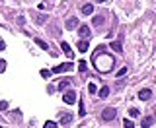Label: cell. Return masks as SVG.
Returning <instances> with one entry per match:
<instances>
[{"mask_svg":"<svg viewBox=\"0 0 156 128\" xmlns=\"http://www.w3.org/2000/svg\"><path fill=\"white\" fill-rule=\"evenodd\" d=\"M113 64H115V60H113V56H109L108 52H100V55L94 56V66H96V70L101 72V74L109 72V70L113 68Z\"/></svg>","mask_w":156,"mask_h":128,"instance_id":"6da1fadb","label":"cell"},{"mask_svg":"<svg viewBox=\"0 0 156 128\" xmlns=\"http://www.w3.org/2000/svg\"><path fill=\"white\" fill-rule=\"evenodd\" d=\"M72 68H74V64H72V62H64V64L55 66L51 72H55V74H63V72H68V70H72Z\"/></svg>","mask_w":156,"mask_h":128,"instance_id":"7a4b0ae2","label":"cell"},{"mask_svg":"<svg viewBox=\"0 0 156 128\" xmlns=\"http://www.w3.org/2000/svg\"><path fill=\"white\" fill-rule=\"evenodd\" d=\"M115 117H117V111L113 109V107H108V109H104V113H101V118H104V121H113Z\"/></svg>","mask_w":156,"mask_h":128,"instance_id":"3957f363","label":"cell"},{"mask_svg":"<svg viewBox=\"0 0 156 128\" xmlns=\"http://www.w3.org/2000/svg\"><path fill=\"white\" fill-rule=\"evenodd\" d=\"M63 101L67 103V105H72V103L76 101V91H72V89H70V91H67L63 95Z\"/></svg>","mask_w":156,"mask_h":128,"instance_id":"277c9868","label":"cell"},{"mask_svg":"<svg viewBox=\"0 0 156 128\" xmlns=\"http://www.w3.org/2000/svg\"><path fill=\"white\" fill-rule=\"evenodd\" d=\"M70 122H72V115L70 113H61L59 124H70Z\"/></svg>","mask_w":156,"mask_h":128,"instance_id":"5b68a950","label":"cell"},{"mask_svg":"<svg viewBox=\"0 0 156 128\" xmlns=\"http://www.w3.org/2000/svg\"><path fill=\"white\" fill-rule=\"evenodd\" d=\"M61 49H63V52L68 56V58H72V56H74V55H72V51H70V47H68V43H67V41H61Z\"/></svg>","mask_w":156,"mask_h":128,"instance_id":"8992f818","label":"cell"},{"mask_svg":"<svg viewBox=\"0 0 156 128\" xmlns=\"http://www.w3.org/2000/svg\"><path fill=\"white\" fill-rule=\"evenodd\" d=\"M150 97H152V91H150V89H141V91H139V99H142V101H148Z\"/></svg>","mask_w":156,"mask_h":128,"instance_id":"52a82bcc","label":"cell"},{"mask_svg":"<svg viewBox=\"0 0 156 128\" xmlns=\"http://www.w3.org/2000/svg\"><path fill=\"white\" fill-rule=\"evenodd\" d=\"M78 35H80L82 39H88V37H90V27H88V25H80V29H78Z\"/></svg>","mask_w":156,"mask_h":128,"instance_id":"ba28073f","label":"cell"},{"mask_svg":"<svg viewBox=\"0 0 156 128\" xmlns=\"http://www.w3.org/2000/svg\"><path fill=\"white\" fill-rule=\"evenodd\" d=\"M76 27H78V18H70V19H67V29H68V31L76 29Z\"/></svg>","mask_w":156,"mask_h":128,"instance_id":"9c48e42d","label":"cell"},{"mask_svg":"<svg viewBox=\"0 0 156 128\" xmlns=\"http://www.w3.org/2000/svg\"><path fill=\"white\" fill-rule=\"evenodd\" d=\"M152 124H154V117H145V118H142V122H141L142 128H150Z\"/></svg>","mask_w":156,"mask_h":128,"instance_id":"30bf717a","label":"cell"},{"mask_svg":"<svg viewBox=\"0 0 156 128\" xmlns=\"http://www.w3.org/2000/svg\"><path fill=\"white\" fill-rule=\"evenodd\" d=\"M88 47H90V45H88V41H86V39L78 41V51H80V52H86V51H88Z\"/></svg>","mask_w":156,"mask_h":128,"instance_id":"8fae6325","label":"cell"},{"mask_svg":"<svg viewBox=\"0 0 156 128\" xmlns=\"http://www.w3.org/2000/svg\"><path fill=\"white\" fill-rule=\"evenodd\" d=\"M82 14H84V16L94 14V6H92V4H84V6H82Z\"/></svg>","mask_w":156,"mask_h":128,"instance_id":"7c38bea8","label":"cell"},{"mask_svg":"<svg viewBox=\"0 0 156 128\" xmlns=\"http://www.w3.org/2000/svg\"><path fill=\"white\" fill-rule=\"evenodd\" d=\"M98 95H100L101 99H105V97H108V95H109V88H108V85H104V88H101V89H100V93H98Z\"/></svg>","mask_w":156,"mask_h":128,"instance_id":"4fadbf2b","label":"cell"},{"mask_svg":"<svg viewBox=\"0 0 156 128\" xmlns=\"http://www.w3.org/2000/svg\"><path fill=\"white\" fill-rule=\"evenodd\" d=\"M35 45H37V47H41V49H43V51H47V49H49V45L45 43L43 39H35Z\"/></svg>","mask_w":156,"mask_h":128,"instance_id":"5bb4252c","label":"cell"},{"mask_svg":"<svg viewBox=\"0 0 156 128\" xmlns=\"http://www.w3.org/2000/svg\"><path fill=\"white\" fill-rule=\"evenodd\" d=\"M68 85H70V80H63V82L59 84V89H61V91H64V89H67Z\"/></svg>","mask_w":156,"mask_h":128,"instance_id":"9a60e30c","label":"cell"},{"mask_svg":"<svg viewBox=\"0 0 156 128\" xmlns=\"http://www.w3.org/2000/svg\"><path fill=\"white\" fill-rule=\"evenodd\" d=\"M104 22H105V18H104V16H98V18H94V25H101Z\"/></svg>","mask_w":156,"mask_h":128,"instance_id":"2e32d148","label":"cell"},{"mask_svg":"<svg viewBox=\"0 0 156 128\" xmlns=\"http://www.w3.org/2000/svg\"><path fill=\"white\" fill-rule=\"evenodd\" d=\"M111 47H113V51H117V52H121V51H123V47H121V43H119V41L111 43Z\"/></svg>","mask_w":156,"mask_h":128,"instance_id":"e0dca14e","label":"cell"},{"mask_svg":"<svg viewBox=\"0 0 156 128\" xmlns=\"http://www.w3.org/2000/svg\"><path fill=\"white\" fill-rule=\"evenodd\" d=\"M123 126H125V128H135V122L129 121V118H125V121H123Z\"/></svg>","mask_w":156,"mask_h":128,"instance_id":"ac0fdd59","label":"cell"},{"mask_svg":"<svg viewBox=\"0 0 156 128\" xmlns=\"http://www.w3.org/2000/svg\"><path fill=\"white\" fill-rule=\"evenodd\" d=\"M88 91L92 93V95H94V93H98V85H96V84H90V85H88Z\"/></svg>","mask_w":156,"mask_h":128,"instance_id":"d6986e66","label":"cell"},{"mask_svg":"<svg viewBox=\"0 0 156 128\" xmlns=\"http://www.w3.org/2000/svg\"><path fill=\"white\" fill-rule=\"evenodd\" d=\"M78 107H80V109H78V115H80V117H84V115H86V111H84V101H80V105H78Z\"/></svg>","mask_w":156,"mask_h":128,"instance_id":"ffe728a7","label":"cell"},{"mask_svg":"<svg viewBox=\"0 0 156 128\" xmlns=\"http://www.w3.org/2000/svg\"><path fill=\"white\" fill-rule=\"evenodd\" d=\"M51 74H53L51 70H41V76H43L45 80H47V78H51Z\"/></svg>","mask_w":156,"mask_h":128,"instance_id":"44dd1931","label":"cell"},{"mask_svg":"<svg viewBox=\"0 0 156 128\" xmlns=\"http://www.w3.org/2000/svg\"><path fill=\"white\" fill-rule=\"evenodd\" d=\"M43 128H57V122H53V121H47L45 122V126Z\"/></svg>","mask_w":156,"mask_h":128,"instance_id":"7402d4cb","label":"cell"},{"mask_svg":"<svg viewBox=\"0 0 156 128\" xmlns=\"http://www.w3.org/2000/svg\"><path fill=\"white\" fill-rule=\"evenodd\" d=\"M86 68H88V66H86V62H84V60H80V64H78V70H80V72H86Z\"/></svg>","mask_w":156,"mask_h":128,"instance_id":"603a6c76","label":"cell"},{"mask_svg":"<svg viewBox=\"0 0 156 128\" xmlns=\"http://www.w3.org/2000/svg\"><path fill=\"white\" fill-rule=\"evenodd\" d=\"M129 115H131V117H139V115H141V113H139V109H129Z\"/></svg>","mask_w":156,"mask_h":128,"instance_id":"cb8c5ba5","label":"cell"},{"mask_svg":"<svg viewBox=\"0 0 156 128\" xmlns=\"http://www.w3.org/2000/svg\"><path fill=\"white\" fill-rule=\"evenodd\" d=\"M125 74H127V66H125V68H121V70H119V72H117V78H123V76H125Z\"/></svg>","mask_w":156,"mask_h":128,"instance_id":"d4e9b609","label":"cell"},{"mask_svg":"<svg viewBox=\"0 0 156 128\" xmlns=\"http://www.w3.org/2000/svg\"><path fill=\"white\" fill-rule=\"evenodd\" d=\"M4 70H6V60L0 58V72H4Z\"/></svg>","mask_w":156,"mask_h":128,"instance_id":"484cf974","label":"cell"},{"mask_svg":"<svg viewBox=\"0 0 156 128\" xmlns=\"http://www.w3.org/2000/svg\"><path fill=\"white\" fill-rule=\"evenodd\" d=\"M8 109V101H2L0 103V111H6Z\"/></svg>","mask_w":156,"mask_h":128,"instance_id":"4316f807","label":"cell"},{"mask_svg":"<svg viewBox=\"0 0 156 128\" xmlns=\"http://www.w3.org/2000/svg\"><path fill=\"white\" fill-rule=\"evenodd\" d=\"M4 49H6V45H4V41L0 39V51H4Z\"/></svg>","mask_w":156,"mask_h":128,"instance_id":"83f0119b","label":"cell"},{"mask_svg":"<svg viewBox=\"0 0 156 128\" xmlns=\"http://www.w3.org/2000/svg\"><path fill=\"white\" fill-rule=\"evenodd\" d=\"M98 2H105V0H98Z\"/></svg>","mask_w":156,"mask_h":128,"instance_id":"f1b7e54d","label":"cell"}]
</instances>
